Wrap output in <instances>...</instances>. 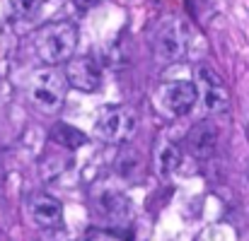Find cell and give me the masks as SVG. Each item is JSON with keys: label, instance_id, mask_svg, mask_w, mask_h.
<instances>
[{"label": "cell", "instance_id": "6da1fadb", "mask_svg": "<svg viewBox=\"0 0 249 241\" xmlns=\"http://www.w3.org/2000/svg\"><path fill=\"white\" fill-rule=\"evenodd\" d=\"M34 48L46 65L68 63L78 48V27L68 19L44 24L34 36Z\"/></svg>", "mask_w": 249, "mask_h": 241}, {"label": "cell", "instance_id": "7a4b0ae2", "mask_svg": "<svg viewBox=\"0 0 249 241\" xmlns=\"http://www.w3.org/2000/svg\"><path fill=\"white\" fill-rule=\"evenodd\" d=\"M29 94H32V101L46 111V113H53L63 106L66 101V94H68V82L66 75L61 70H56L53 65L34 73L32 78V87H29Z\"/></svg>", "mask_w": 249, "mask_h": 241}, {"label": "cell", "instance_id": "3957f363", "mask_svg": "<svg viewBox=\"0 0 249 241\" xmlns=\"http://www.w3.org/2000/svg\"><path fill=\"white\" fill-rule=\"evenodd\" d=\"M191 44V34L184 19L167 17L155 32V56L162 63H177L186 56V48Z\"/></svg>", "mask_w": 249, "mask_h": 241}, {"label": "cell", "instance_id": "277c9868", "mask_svg": "<svg viewBox=\"0 0 249 241\" xmlns=\"http://www.w3.org/2000/svg\"><path fill=\"white\" fill-rule=\"evenodd\" d=\"M138 126V116L128 106H104L97 118V135L107 143H126Z\"/></svg>", "mask_w": 249, "mask_h": 241}, {"label": "cell", "instance_id": "5b68a950", "mask_svg": "<svg viewBox=\"0 0 249 241\" xmlns=\"http://www.w3.org/2000/svg\"><path fill=\"white\" fill-rule=\"evenodd\" d=\"M196 89H198V99L203 101L208 113H223L230 109V92L225 80L208 65L196 68Z\"/></svg>", "mask_w": 249, "mask_h": 241}, {"label": "cell", "instance_id": "8992f818", "mask_svg": "<svg viewBox=\"0 0 249 241\" xmlns=\"http://www.w3.org/2000/svg\"><path fill=\"white\" fill-rule=\"evenodd\" d=\"M66 82L73 87V89H80L85 94H94L102 89V82H104V75H102V65L97 58L92 56H73L68 63H66Z\"/></svg>", "mask_w": 249, "mask_h": 241}, {"label": "cell", "instance_id": "52a82bcc", "mask_svg": "<svg viewBox=\"0 0 249 241\" xmlns=\"http://www.w3.org/2000/svg\"><path fill=\"white\" fill-rule=\"evenodd\" d=\"M27 210H29L32 222H34L39 229L56 232V229H61V225H63V205H61V200H58L56 195H51V193H34V195H29Z\"/></svg>", "mask_w": 249, "mask_h": 241}, {"label": "cell", "instance_id": "ba28073f", "mask_svg": "<svg viewBox=\"0 0 249 241\" xmlns=\"http://www.w3.org/2000/svg\"><path fill=\"white\" fill-rule=\"evenodd\" d=\"M94 205L99 210V215L107 220V222H114L119 227L128 225L131 217H133V208H131V200L126 193L116 191V188H102L97 195H94Z\"/></svg>", "mask_w": 249, "mask_h": 241}, {"label": "cell", "instance_id": "9c48e42d", "mask_svg": "<svg viewBox=\"0 0 249 241\" xmlns=\"http://www.w3.org/2000/svg\"><path fill=\"white\" fill-rule=\"evenodd\" d=\"M198 101V89L189 80H174L162 87V104L172 116H186Z\"/></svg>", "mask_w": 249, "mask_h": 241}, {"label": "cell", "instance_id": "30bf717a", "mask_svg": "<svg viewBox=\"0 0 249 241\" xmlns=\"http://www.w3.org/2000/svg\"><path fill=\"white\" fill-rule=\"evenodd\" d=\"M218 145H220V133L211 121L196 123L186 135V147L196 160H211L218 152Z\"/></svg>", "mask_w": 249, "mask_h": 241}, {"label": "cell", "instance_id": "8fae6325", "mask_svg": "<svg viewBox=\"0 0 249 241\" xmlns=\"http://www.w3.org/2000/svg\"><path fill=\"white\" fill-rule=\"evenodd\" d=\"M49 140H51L53 145H58V147L73 152V150L83 147L85 143H87V135H85L80 128L71 126V123H56V126L49 130Z\"/></svg>", "mask_w": 249, "mask_h": 241}, {"label": "cell", "instance_id": "7c38bea8", "mask_svg": "<svg viewBox=\"0 0 249 241\" xmlns=\"http://www.w3.org/2000/svg\"><path fill=\"white\" fill-rule=\"evenodd\" d=\"M181 164V150L174 145V143H162L160 147H158V152H155V169H158V176L160 178H169L174 171H177V166Z\"/></svg>", "mask_w": 249, "mask_h": 241}, {"label": "cell", "instance_id": "4fadbf2b", "mask_svg": "<svg viewBox=\"0 0 249 241\" xmlns=\"http://www.w3.org/2000/svg\"><path fill=\"white\" fill-rule=\"evenodd\" d=\"M7 2H10L12 15L19 17V19H32L44 7V0H7Z\"/></svg>", "mask_w": 249, "mask_h": 241}, {"label": "cell", "instance_id": "5bb4252c", "mask_svg": "<svg viewBox=\"0 0 249 241\" xmlns=\"http://www.w3.org/2000/svg\"><path fill=\"white\" fill-rule=\"evenodd\" d=\"M78 241H124L116 232H107V229H87Z\"/></svg>", "mask_w": 249, "mask_h": 241}, {"label": "cell", "instance_id": "9a60e30c", "mask_svg": "<svg viewBox=\"0 0 249 241\" xmlns=\"http://www.w3.org/2000/svg\"><path fill=\"white\" fill-rule=\"evenodd\" d=\"M44 241H66V239H61V237H49V239H44Z\"/></svg>", "mask_w": 249, "mask_h": 241}]
</instances>
